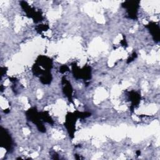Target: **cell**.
Segmentation results:
<instances>
[{
	"label": "cell",
	"instance_id": "6da1fadb",
	"mask_svg": "<svg viewBox=\"0 0 160 160\" xmlns=\"http://www.w3.org/2000/svg\"><path fill=\"white\" fill-rule=\"evenodd\" d=\"M139 4V1H128L124 2L122 4V6L126 9L129 18L135 19L137 18Z\"/></svg>",
	"mask_w": 160,
	"mask_h": 160
},
{
	"label": "cell",
	"instance_id": "7a4b0ae2",
	"mask_svg": "<svg viewBox=\"0 0 160 160\" xmlns=\"http://www.w3.org/2000/svg\"><path fill=\"white\" fill-rule=\"evenodd\" d=\"M26 114H27V116L29 118L30 121L36 124L37 128L41 132L46 131V129H45L44 126L42 124L41 121L39 120V119H41L40 113L39 114L35 108L29 109L26 112Z\"/></svg>",
	"mask_w": 160,
	"mask_h": 160
},
{
	"label": "cell",
	"instance_id": "3957f363",
	"mask_svg": "<svg viewBox=\"0 0 160 160\" xmlns=\"http://www.w3.org/2000/svg\"><path fill=\"white\" fill-rule=\"evenodd\" d=\"M149 30L153 39L155 41L158 42L159 41V25L154 22H151L146 26Z\"/></svg>",
	"mask_w": 160,
	"mask_h": 160
},
{
	"label": "cell",
	"instance_id": "277c9868",
	"mask_svg": "<svg viewBox=\"0 0 160 160\" xmlns=\"http://www.w3.org/2000/svg\"><path fill=\"white\" fill-rule=\"evenodd\" d=\"M1 142L2 144L4 145V148L8 151L11 148L12 140L8 131L4 129L1 130Z\"/></svg>",
	"mask_w": 160,
	"mask_h": 160
},
{
	"label": "cell",
	"instance_id": "5b68a950",
	"mask_svg": "<svg viewBox=\"0 0 160 160\" xmlns=\"http://www.w3.org/2000/svg\"><path fill=\"white\" fill-rule=\"evenodd\" d=\"M62 84H63V91L64 94L68 98L69 101H72V89L71 84L65 78H62Z\"/></svg>",
	"mask_w": 160,
	"mask_h": 160
},
{
	"label": "cell",
	"instance_id": "8992f818",
	"mask_svg": "<svg viewBox=\"0 0 160 160\" xmlns=\"http://www.w3.org/2000/svg\"><path fill=\"white\" fill-rule=\"evenodd\" d=\"M129 96L131 98V101L132 102V107L134 108L136 106H137L138 104V103L139 102L140 96L136 92L132 91V92H131V95Z\"/></svg>",
	"mask_w": 160,
	"mask_h": 160
},
{
	"label": "cell",
	"instance_id": "52a82bcc",
	"mask_svg": "<svg viewBox=\"0 0 160 160\" xmlns=\"http://www.w3.org/2000/svg\"><path fill=\"white\" fill-rule=\"evenodd\" d=\"M67 71H68V68L66 66H65V65L62 66L60 68V72H66Z\"/></svg>",
	"mask_w": 160,
	"mask_h": 160
},
{
	"label": "cell",
	"instance_id": "ba28073f",
	"mask_svg": "<svg viewBox=\"0 0 160 160\" xmlns=\"http://www.w3.org/2000/svg\"><path fill=\"white\" fill-rule=\"evenodd\" d=\"M136 57V54L134 52L132 54V56H131V58H129L128 59V62H131L132 61H133V59Z\"/></svg>",
	"mask_w": 160,
	"mask_h": 160
}]
</instances>
